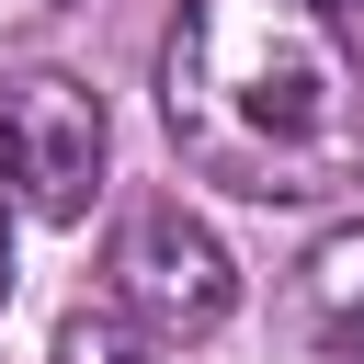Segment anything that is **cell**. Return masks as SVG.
Listing matches in <instances>:
<instances>
[{
  "instance_id": "1",
  "label": "cell",
  "mask_w": 364,
  "mask_h": 364,
  "mask_svg": "<svg viewBox=\"0 0 364 364\" xmlns=\"http://www.w3.org/2000/svg\"><path fill=\"white\" fill-rule=\"evenodd\" d=\"M159 125L239 205H330L364 182V68L307 0H182L159 34Z\"/></svg>"
},
{
  "instance_id": "2",
  "label": "cell",
  "mask_w": 364,
  "mask_h": 364,
  "mask_svg": "<svg viewBox=\"0 0 364 364\" xmlns=\"http://www.w3.org/2000/svg\"><path fill=\"white\" fill-rule=\"evenodd\" d=\"M102 91L68 68H0V216L34 228H80L102 193Z\"/></svg>"
},
{
  "instance_id": "3",
  "label": "cell",
  "mask_w": 364,
  "mask_h": 364,
  "mask_svg": "<svg viewBox=\"0 0 364 364\" xmlns=\"http://www.w3.org/2000/svg\"><path fill=\"white\" fill-rule=\"evenodd\" d=\"M102 284H114L102 307H125L148 341H205V330H228V307H239V262H228V239H216L182 193H148V205L114 216Z\"/></svg>"
},
{
  "instance_id": "4",
  "label": "cell",
  "mask_w": 364,
  "mask_h": 364,
  "mask_svg": "<svg viewBox=\"0 0 364 364\" xmlns=\"http://www.w3.org/2000/svg\"><path fill=\"white\" fill-rule=\"evenodd\" d=\"M296 341H307V364H364V216L353 228H330L307 262H296Z\"/></svg>"
},
{
  "instance_id": "5",
  "label": "cell",
  "mask_w": 364,
  "mask_h": 364,
  "mask_svg": "<svg viewBox=\"0 0 364 364\" xmlns=\"http://www.w3.org/2000/svg\"><path fill=\"white\" fill-rule=\"evenodd\" d=\"M171 341H148L125 307H68L57 318V341H46V364H159Z\"/></svg>"
},
{
  "instance_id": "6",
  "label": "cell",
  "mask_w": 364,
  "mask_h": 364,
  "mask_svg": "<svg viewBox=\"0 0 364 364\" xmlns=\"http://www.w3.org/2000/svg\"><path fill=\"white\" fill-rule=\"evenodd\" d=\"M318 23H341V34H364V0H307Z\"/></svg>"
},
{
  "instance_id": "7",
  "label": "cell",
  "mask_w": 364,
  "mask_h": 364,
  "mask_svg": "<svg viewBox=\"0 0 364 364\" xmlns=\"http://www.w3.org/2000/svg\"><path fill=\"white\" fill-rule=\"evenodd\" d=\"M0 307H11V216H0Z\"/></svg>"
}]
</instances>
